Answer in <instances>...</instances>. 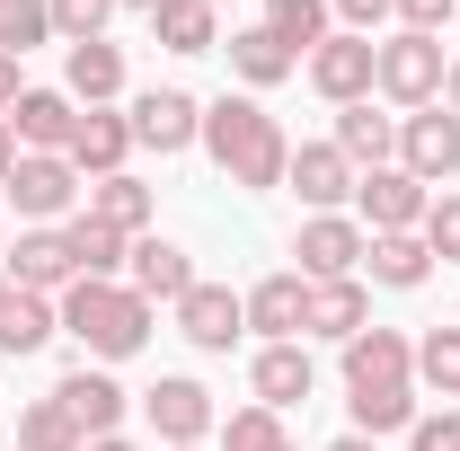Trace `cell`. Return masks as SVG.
<instances>
[{
  "label": "cell",
  "mask_w": 460,
  "mask_h": 451,
  "mask_svg": "<svg viewBox=\"0 0 460 451\" xmlns=\"http://www.w3.org/2000/svg\"><path fill=\"white\" fill-rule=\"evenodd\" d=\"M204 151H213V169L230 177V186H284L292 169V142H284V124L257 107V98H213L204 107Z\"/></svg>",
  "instance_id": "6da1fadb"
},
{
  "label": "cell",
  "mask_w": 460,
  "mask_h": 451,
  "mask_svg": "<svg viewBox=\"0 0 460 451\" xmlns=\"http://www.w3.org/2000/svg\"><path fill=\"white\" fill-rule=\"evenodd\" d=\"M62 328L89 345L98 363H124V354L151 345V301L133 283H71L62 292Z\"/></svg>",
  "instance_id": "7a4b0ae2"
},
{
  "label": "cell",
  "mask_w": 460,
  "mask_h": 451,
  "mask_svg": "<svg viewBox=\"0 0 460 451\" xmlns=\"http://www.w3.org/2000/svg\"><path fill=\"white\" fill-rule=\"evenodd\" d=\"M372 89L381 98H399V107H434L443 98V36H390V45H372Z\"/></svg>",
  "instance_id": "3957f363"
},
{
  "label": "cell",
  "mask_w": 460,
  "mask_h": 451,
  "mask_svg": "<svg viewBox=\"0 0 460 451\" xmlns=\"http://www.w3.org/2000/svg\"><path fill=\"white\" fill-rule=\"evenodd\" d=\"M9 204H18V222H62L71 204H80V169L62 160V151H18V169H9Z\"/></svg>",
  "instance_id": "277c9868"
},
{
  "label": "cell",
  "mask_w": 460,
  "mask_h": 451,
  "mask_svg": "<svg viewBox=\"0 0 460 451\" xmlns=\"http://www.w3.org/2000/svg\"><path fill=\"white\" fill-rule=\"evenodd\" d=\"M399 169L407 177H460V115L452 107H416V115H399Z\"/></svg>",
  "instance_id": "5b68a950"
},
{
  "label": "cell",
  "mask_w": 460,
  "mask_h": 451,
  "mask_svg": "<svg viewBox=\"0 0 460 451\" xmlns=\"http://www.w3.org/2000/svg\"><path fill=\"white\" fill-rule=\"evenodd\" d=\"M177 337L195 345V354H230V345L248 337V301H239L230 283H195V292L177 301Z\"/></svg>",
  "instance_id": "8992f818"
},
{
  "label": "cell",
  "mask_w": 460,
  "mask_h": 451,
  "mask_svg": "<svg viewBox=\"0 0 460 451\" xmlns=\"http://www.w3.org/2000/svg\"><path fill=\"white\" fill-rule=\"evenodd\" d=\"M124 124H133V142H142V151H160V160L186 151V142H204V107H195L186 89H142Z\"/></svg>",
  "instance_id": "52a82bcc"
},
{
  "label": "cell",
  "mask_w": 460,
  "mask_h": 451,
  "mask_svg": "<svg viewBox=\"0 0 460 451\" xmlns=\"http://www.w3.org/2000/svg\"><path fill=\"white\" fill-rule=\"evenodd\" d=\"M310 89L328 98V107H363L372 98V36H328L319 54H310Z\"/></svg>",
  "instance_id": "ba28073f"
},
{
  "label": "cell",
  "mask_w": 460,
  "mask_h": 451,
  "mask_svg": "<svg viewBox=\"0 0 460 451\" xmlns=\"http://www.w3.org/2000/svg\"><path fill=\"white\" fill-rule=\"evenodd\" d=\"M142 407H151V434H160L169 451H177V443H204V434L222 425V416H213V390H204V381H186V372H169Z\"/></svg>",
  "instance_id": "9c48e42d"
},
{
  "label": "cell",
  "mask_w": 460,
  "mask_h": 451,
  "mask_svg": "<svg viewBox=\"0 0 460 451\" xmlns=\"http://www.w3.org/2000/svg\"><path fill=\"white\" fill-rule=\"evenodd\" d=\"M292 257H301V275L310 283H337L363 266V222H345V213H310L301 239H292Z\"/></svg>",
  "instance_id": "30bf717a"
},
{
  "label": "cell",
  "mask_w": 460,
  "mask_h": 451,
  "mask_svg": "<svg viewBox=\"0 0 460 451\" xmlns=\"http://www.w3.org/2000/svg\"><path fill=\"white\" fill-rule=\"evenodd\" d=\"M354 204H363V222L372 230H425V177H407V169H363L354 177Z\"/></svg>",
  "instance_id": "8fae6325"
},
{
  "label": "cell",
  "mask_w": 460,
  "mask_h": 451,
  "mask_svg": "<svg viewBox=\"0 0 460 451\" xmlns=\"http://www.w3.org/2000/svg\"><path fill=\"white\" fill-rule=\"evenodd\" d=\"M416 381V345L399 328H363V337H345V390H399Z\"/></svg>",
  "instance_id": "7c38bea8"
},
{
  "label": "cell",
  "mask_w": 460,
  "mask_h": 451,
  "mask_svg": "<svg viewBox=\"0 0 460 451\" xmlns=\"http://www.w3.org/2000/svg\"><path fill=\"white\" fill-rule=\"evenodd\" d=\"M354 177H363V169L345 160L337 142H301V151H292V169H284V186L310 204V213H337L345 195H354Z\"/></svg>",
  "instance_id": "4fadbf2b"
},
{
  "label": "cell",
  "mask_w": 460,
  "mask_h": 451,
  "mask_svg": "<svg viewBox=\"0 0 460 451\" xmlns=\"http://www.w3.org/2000/svg\"><path fill=\"white\" fill-rule=\"evenodd\" d=\"M54 407L71 416V434H80V443H98V434L124 425V390H115V372H89V363L54 390Z\"/></svg>",
  "instance_id": "5bb4252c"
},
{
  "label": "cell",
  "mask_w": 460,
  "mask_h": 451,
  "mask_svg": "<svg viewBox=\"0 0 460 451\" xmlns=\"http://www.w3.org/2000/svg\"><path fill=\"white\" fill-rule=\"evenodd\" d=\"M71 89H18V107H9V133H18V151H71Z\"/></svg>",
  "instance_id": "9a60e30c"
},
{
  "label": "cell",
  "mask_w": 460,
  "mask_h": 451,
  "mask_svg": "<svg viewBox=\"0 0 460 451\" xmlns=\"http://www.w3.org/2000/svg\"><path fill=\"white\" fill-rule=\"evenodd\" d=\"M124 151H133V124L107 115V107H89L80 124H71V151H62V160H71L80 177H124Z\"/></svg>",
  "instance_id": "2e32d148"
},
{
  "label": "cell",
  "mask_w": 460,
  "mask_h": 451,
  "mask_svg": "<svg viewBox=\"0 0 460 451\" xmlns=\"http://www.w3.org/2000/svg\"><path fill=\"white\" fill-rule=\"evenodd\" d=\"M310 381H319V372H310L301 337H292V345H257V363H248V390H257V407H275V416H284V407H301V398H310Z\"/></svg>",
  "instance_id": "e0dca14e"
},
{
  "label": "cell",
  "mask_w": 460,
  "mask_h": 451,
  "mask_svg": "<svg viewBox=\"0 0 460 451\" xmlns=\"http://www.w3.org/2000/svg\"><path fill=\"white\" fill-rule=\"evenodd\" d=\"M301 319H310V275H266L257 292H248V328H257L266 345H292Z\"/></svg>",
  "instance_id": "ac0fdd59"
},
{
  "label": "cell",
  "mask_w": 460,
  "mask_h": 451,
  "mask_svg": "<svg viewBox=\"0 0 460 451\" xmlns=\"http://www.w3.org/2000/svg\"><path fill=\"white\" fill-rule=\"evenodd\" d=\"M363 266H372V283H390V292H416V283L434 275V248L416 230H372L363 239Z\"/></svg>",
  "instance_id": "d6986e66"
},
{
  "label": "cell",
  "mask_w": 460,
  "mask_h": 451,
  "mask_svg": "<svg viewBox=\"0 0 460 451\" xmlns=\"http://www.w3.org/2000/svg\"><path fill=\"white\" fill-rule=\"evenodd\" d=\"M9 283H18V292H54V283H80L71 248H62V230H18V248H9Z\"/></svg>",
  "instance_id": "ffe728a7"
},
{
  "label": "cell",
  "mask_w": 460,
  "mask_h": 451,
  "mask_svg": "<svg viewBox=\"0 0 460 451\" xmlns=\"http://www.w3.org/2000/svg\"><path fill=\"white\" fill-rule=\"evenodd\" d=\"M124 266H133V292H142V301H186V292H195V266H186L177 239H133Z\"/></svg>",
  "instance_id": "44dd1931"
},
{
  "label": "cell",
  "mask_w": 460,
  "mask_h": 451,
  "mask_svg": "<svg viewBox=\"0 0 460 451\" xmlns=\"http://www.w3.org/2000/svg\"><path fill=\"white\" fill-rule=\"evenodd\" d=\"M372 328V310H363V283L337 275V283H310V319H301V337H363Z\"/></svg>",
  "instance_id": "7402d4cb"
},
{
  "label": "cell",
  "mask_w": 460,
  "mask_h": 451,
  "mask_svg": "<svg viewBox=\"0 0 460 451\" xmlns=\"http://www.w3.org/2000/svg\"><path fill=\"white\" fill-rule=\"evenodd\" d=\"M230 71H239L248 89H275V80H292V71H301V54H292L284 36L257 18V27H239V36H230Z\"/></svg>",
  "instance_id": "603a6c76"
},
{
  "label": "cell",
  "mask_w": 460,
  "mask_h": 451,
  "mask_svg": "<svg viewBox=\"0 0 460 451\" xmlns=\"http://www.w3.org/2000/svg\"><path fill=\"white\" fill-rule=\"evenodd\" d=\"M62 248H71V266H80V283H115V266L133 257V239L107 222H89V213H71L62 222Z\"/></svg>",
  "instance_id": "cb8c5ba5"
},
{
  "label": "cell",
  "mask_w": 460,
  "mask_h": 451,
  "mask_svg": "<svg viewBox=\"0 0 460 451\" xmlns=\"http://www.w3.org/2000/svg\"><path fill=\"white\" fill-rule=\"evenodd\" d=\"M328 142H337L354 169H390L399 124H390V115H372V98H363V107H337V133H328Z\"/></svg>",
  "instance_id": "d4e9b609"
},
{
  "label": "cell",
  "mask_w": 460,
  "mask_h": 451,
  "mask_svg": "<svg viewBox=\"0 0 460 451\" xmlns=\"http://www.w3.org/2000/svg\"><path fill=\"white\" fill-rule=\"evenodd\" d=\"M151 186L142 177H98L89 186V222H107V230H124V239H151Z\"/></svg>",
  "instance_id": "484cf974"
},
{
  "label": "cell",
  "mask_w": 460,
  "mask_h": 451,
  "mask_svg": "<svg viewBox=\"0 0 460 451\" xmlns=\"http://www.w3.org/2000/svg\"><path fill=\"white\" fill-rule=\"evenodd\" d=\"M62 337V310L45 292H9V310H0V354H45Z\"/></svg>",
  "instance_id": "4316f807"
},
{
  "label": "cell",
  "mask_w": 460,
  "mask_h": 451,
  "mask_svg": "<svg viewBox=\"0 0 460 451\" xmlns=\"http://www.w3.org/2000/svg\"><path fill=\"white\" fill-rule=\"evenodd\" d=\"M115 89H124V45H107V36L71 45V98L80 107H107Z\"/></svg>",
  "instance_id": "83f0119b"
},
{
  "label": "cell",
  "mask_w": 460,
  "mask_h": 451,
  "mask_svg": "<svg viewBox=\"0 0 460 451\" xmlns=\"http://www.w3.org/2000/svg\"><path fill=\"white\" fill-rule=\"evenodd\" d=\"M213 18H222L213 0H160V9H151V36H160L169 54H213Z\"/></svg>",
  "instance_id": "f1b7e54d"
},
{
  "label": "cell",
  "mask_w": 460,
  "mask_h": 451,
  "mask_svg": "<svg viewBox=\"0 0 460 451\" xmlns=\"http://www.w3.org/2000/svg\"><path fill=\"white\" fill-rule=\"evenodd\" d=\"M345 407H354V434H372V443H381V434H399V425H416V390H354L345 398Z\"/></svg>",
  "instance_id": "f546056e"
},
{
  "label": "cell",
  "mask_w": 460,
  "mask_h": 451,
  "mask_svg": "<svg viewBox=\"0 0 460 451\" xmlns=\"http://www.w3.org/2000/svg\"><path fill=\"white\" fill-rule=\"evenodd\" d=\"M266 27L284 36L292 54H319L328 45V0H266Z\"/></svg>",
  "instance_id": "4dcf8cb0"
},
{
  "label": "cell",
  "mask_w": 460,
  "mask_h": 451,
  "mask_svg": "<svg viewBox=\"0 0 460 451\" xmlns=\"http://www.w3.org/2000/svg\"><path fill=\"white\" fill-rule=\"evenodd\" d=\"M416 381L434 398H460V328H425L416 337Z\"/></svg>",
  "instance_id": "1f68e13d"
},
{
  "label": "cell",
  "mask_w": 460,
  "mask_h": 451,
  "mask_svg": "<svg viewBox=\"0 0 460 451\" xmlns=\"http://www.w3.org/2000/svg\"><path fill=\"white\" fill-rule=\"evenodd\" d=\"M222 451H292V434L275 407H239V416H222Z\"/></svg>",
  "instance_id": "d6a6232c"
},
{
  "label": "cell",
  "mask_w": 460,
  "mask_h": 451,
  "mask_svg": "<svg viewBox=\"0 0 460 451\" xmlns=\"http://www.w3.org/2000/svg\"><path fill=\"white\" fill-rule=\"evenodd\" d=\"M54 36V9L45 0H0V54H36Z\"/></svg>",
  "instance_id": "836d02e7"
},
{
  "label": "cell",
  "mask_w": 460,
  "mask_h": 451,
  "mask_svg": "<svg viewBox=\"0 0 460 451\" xmlns=\"http://www.w3.org/2000/svg\"><path fill=\"white\" fill-rule=\"evenodd\" d=\"M18 451H80V434H71V416H62L54 398H36L18 416Z\"/></svg>",
  "instance_id": "e575fe53"
},
{
  "label": "cell",
  "mask_w": 460,
  "mask_h": 451,
  "mask_svg": "<svg viewBox=\"0 0 460 451\" xmlns=\"http://www.w3.org/2000/svg\"><path fill=\"white\" fill-rule=\"evenodd\" d=\"M416 239H425V248H434L443 266H460V195H434V204H425V230H416Z\"/></svg>",
  "instance_id": "d590c367"
},
{
  "label": "cell",
  "mask_w": 460,
  "mask_h": 451,
  "mask_svg": "<svg viewBox=\"0 0 460 451\" xmlns=\"http://www.w3.org/2000/svg\"><path fill=\"white\" fill-rule=\"evenodd\" d=\"M54 9V27L71 36V45H89V36H107V18H115V0H45Z\"/></svg>",
  "instance_id": "8d00e7d4"
},
{
  "label": "cell",
  "mask_w": 460,
  "mask_h": 451,
  "mask_svg": "<svg viewBox=\"0 0 460 451\" xmlns=\"http://www.w3.org/2000/svg\"><path fill=\"white\" fill-rule=\"evenodd\" d=\"M407 451H460V416L443 407V416H416L407 425Z\"/></svg>",
  "instance_id": "74e56055"
},
{
  "label": "cell",
  "mask_w": 460,
  "mask_h": 451,
  "mask_svg": "<svg viewBox=\"0 0 460 451\" xmlns=\"http://www.w3.org/2000/svg\"><path fill=\"white\" fill-rule=\"evenodd\" d=\"M399 18H407V36H443L460 18V0H399Z\"/></svg>",
  "instance_id": "f35d334b"
},
{
  "label": "cell",
  "mask_w": 460,
  "mask_h": 451,
  "mask_svg": "<svg viewBox=\"0 0 460 451\" xmlns=\"http://www.w3.org/2000/svg\"><path fill=\"white\" fill-rule=\"evenodd\" d=\"M399 0H337V18H345V36H372L381 18H390Z\"/></svg>",
  "instance_id": "ab89813d"
},
{
  "label": "cell",
  "mask_w": 460,
  "mask_h": 451,
  "mask_svg": "<svg viewBox=\"0 0 460 451\" xmlns=\"http://www.w3.org/2000/svg\"><path fill=\"white\" fill-rule=\"evenodd\" d=\"M18 107V54H0V115Z\"/></svg>",
  "instance_id": "60d3db41"
},
{
  "label": "cell",
  "mask_w": 460,
  "mask_h": 451,
  "mask_svg": "<svg viewBox=\"0 0 460 451\" xmlns=\"http://www.w3.org/2000/svg\"><path fill=\"white\" fill-rule=\"evenodd\" d=\"M9 169H18V133H9V115H0V186H9Z\"/></svg>",
  "instance_id": "b9f144b4"
},
{
  "label": "cell",
  "mask_w": 460,
  "mask_h": 451,
  "mask_svg": "<svg viewBox=\"0 0 460 451\" xmlns=\"http://www.w3.org/2000/svg\"><path fill=\"white\" fill-rule=\"evenodd\" d=\"M443 107L460 115V62H452V71H443Z\"/></svg>",
  "instance_id": "7bdbcfd3"
},
{
  "label": "cell",
  "mask_w": 460,
  "mask_h": 451,
  "mask_svg": "<svg viewBox=\"0 0 460 451\" xmlns=\"http://www.w3.org/2000/svg\"><path fill=\"white\" fill-rule=\"evenodd\" d=\"M328 451H381V443H372V434H337Z\"/></svg>",
  "instance_id": "ee69618b"
},
{
  "label": "cell",
  "mask_w": 460,
  "mask_h": 451,
  "mask_svg": "<svg viewBox=\"0 0 460 451\" xmlns=\"http://www.w3.org/2000/svg\"><path fill=\"white\" fill-rule=\"evenodd\" d=\"M80 451H142V443H124V434H98V443H80Z\"/></svg>",
  "instance_id": "f6af8a7d"
},
{
  "label": "cell",
  "mask_w": 460,
  "mask_h": 451,
  "mask_svg": "<svg viewBox=\"0 0 460 451\" xmlns=\"http://www.w3.org/2000/svg\"><path fill=\"white\" fill-rule=\"evenodd\" d=\"M115 9H142V18H151V9H160V0H115Z\"/></svg>",
  "instance_id": "bcb514c9"
},
{
  "label": "cell",
  "mask_w": 460,
  "mask_h": 451,
  "mask_svg": "<svg viewBox=\"0 0 460 451\" xmlns=\"http://www.w3.org/2000/svg\"><path fill=\"white\" fill-rule=\"evenodd\" d=\"M9 292H18V283H9V275H0V310H9Z\"/></svg>",
  "instance_id": "7dc6e473"
},
{
  "label": "cell",
  "mask_w": 460,
  "mask_h": 451,
  "mask_svg": "<svg viewBox=\"0 0 460 451\" xmlns=\"http://www.w3.org/2000/svg\"><path fill=\"white\" fill-rule=\"evenodd\" d=\"M177 451H204V443H177Z\"/></svg>",
  "instance_id": "c3c4849f"
},
{
  "label": "cell",
  "mask_w": 460,
  "mask_h": 451,
  "mask_svg": "<svg viewBox=\"0 0 460 451\" xmlns=\"http://www.w3.org/2000/svg\"><path fill=\"white\" fill-rule=\"evenodd\" d=\"M213 9H222V0H213Z\"/></svg>",
  "instance_id": "681fc988"
},
{
  "label": "cell",
  "mask_w": 460,
  "mask_h": 451,
  "mask_svg": "<svg viewBox=\"0 0 460 451\" xmlns=\"http://www.w3.org/2000/svg\"><path fill=\"white\" fill-rule=\"evenodd\" d=\"M452 27H460V18H452Z\"/></svg>",
  "instance_id": "f907efd6"
}]
</instances>
